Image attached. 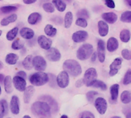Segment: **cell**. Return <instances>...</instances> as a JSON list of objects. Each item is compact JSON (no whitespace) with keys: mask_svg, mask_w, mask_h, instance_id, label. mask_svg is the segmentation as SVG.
I'll return each mask as SVG.
<instances>
[{"mask_svg":"<svg viewBox=\"0 0 131 118\" xmlns=\"http://www.w3.org/2000/svg\"><path fill=\"white\" fill-rule=\"evenodd\" d=\"M31 110L35 116H49L51 115V109L49 104L42 100L33 103Z\"/></svg>","mask_w":131,"mask_h":118,"instance_id":"1","label":"cell"},{"mask_svg":"<svg viewBox=\"0 0 131 118\" xmlns=\"http://www.w3.org/2000/svg\"><path fill=\"white\" fill-rule=\"evenodd\" d=\"M62 67L64 71H66L70 75L73 77H78L82 73L81 65L78 63V62L73 60V59L66 60L63 63Z\"/></svg>","mask_w":131,"mask_h":118,"instance_id":"2","label":"cell"},{"mask_svg":"<svg viewBox=\"0 0 131 118\" xmlns=\"http://www.w3.org/2000/svg\"><path fill=\"white\" fill-rule=\"evenodd\" d=\"M29 81L35 86H42L49 81V76L44 72L38 71L30 76Z\"/></svg>","mask_w":131,"mask_h":118,"instance_id":"3","label":"cell"},{"mask_svg":"<svg viewBox=\"0 0 131 118\" xmlns=\"http://www.w3.org/2000/svg\"><path fill=\"white\" fill-rule=\"evenodd\" d=\"M93 52V47L90 44H84L79 48L77 52V57L81 61L86 60L90 57L91 54Z\"/></svg>","mask_w":131,"mask_h":118,"instance_id":"4","label":"cell"},{"mask_svg":"<svg viewBox=\"0 0 131 118\" xmlns=\"http://www.w3.org/2000/svg\"><path fill=\"white\" fill-rule=\"evenodd\" d=\"M96 78H97L96 70L93 68H90L87 69L84 74V78L83 79V83L87 87H91V85L94 82V81L96 80Z\"/></svg>","mask_w":131,"mask_h":118,"instance_id":"5","label":"cell"},{"mask_svg":"<svg viewBox=\"0 0 131 118\" xmlns=\"http://www.w3.org/2000/svg\"><path fill=\"white\" fill-rule=\"evenodd\" d=\"M56 83L57 85L61 88H66L70 83V78L69 74L66 71H62L59 72L56 78Z\"/></svg>","mask_w":131,"mask_h":118,"instance_id":"6","label":"cell"},{"mask_svg":"<svg viewBox=\"0 0 131 118\" xmlns=\"http://www.w3.org/2000/svg\"><path fill=\"white\" fill-rule=\"evenodd\" d=\"M33 66L38 71H42L46 68V62L42 56H36L33 57Z\"/></svg>","mask_w":131,"mask_h":118,"instance_id":"7","label":"cell"},{"mask_svg":"<svg viewBox=\"0 0 131 118\" xmlns=\"http://www.w3.org/2000/svg\"><path fill=\"white\" fill-rule=\"evenodd\" d=\"M95 107L96 110L100 114H104L107 110V102L106 100L103 97H98L95 100L94 102Z\"/></svg>","mask_w":131,"mask_h":118,"instance_id":"8","label":"cell"},{"mask_svg":"<svg viewBox=\"0 0 131 118\" xmlns=\"http://www.w3.org/2000/svg\"><path fill=\"white\" fill-rule=\"evenodd\" d=\"M46 57L50 62H58L61 58V54L57 48H50L47 50Z\"/></svg>","mask_w":131,"mask_h":118,"instance_id":"9","label":"cell"},{"mask_svg":"<svg viewBox=\"0 0 131 118\" xmlns=\"http://www.w3.org/2000/svg\"><path fill=\"white\" fill-rule=\"evenodd\" d=\"M40 100H42L43 101L46 102L49 106L50 107L51 111H52L53 113H56L59 110V106H58V103L56 101V100L52 97L51 96H48V95H44V96H41L39 97Z\"/></svg>","mask_w":131,"mask_h":118,"instance_id":"10","label":"cell"},{"mask_svg":"<svg viewBox=\"0 0 131 118\" xmlns=\"http://www.w3.org/2000/svg\"><path fill=\"white\" fill-rule=\"evenodd\" d=\"M121 65H122V59L120 57L116 58L110 66V72H109L110 75L111 77L115 76L118 73L119 70L120 69Z\"/></svg>","mask_w":131,"mask_h":118,"instance_id":"11","label":"cell"},{"mask_svg":"<svg viewBox=\"0 0 131 118\" xmlns=\"http://www.w3.org/2000/svg\"><path fill=\"white\" fill-rule=\"evenodd\" d=\"M13 84L16 90L19 91H24L26 87V79L16 75L13 78Z\"/></svg>","mask_w":131,"mask_h":118,"instance_id":"12","label":"cell"},{"mask_svg":"<svg viewBox=\"0 0 131 118\" xmlns=\"http://www.w3.org/2000/svg\"><path fill=\"white\" fill-rule=\"evenodd\" d=\"M88 38V33L86 31H77L72 35V39L76 43H80L86 40Z\"/></svg>","mask_w":131,"mask_h":118,"instance_id":"13","label":"cell"},{"mask_svg":"<svg viewBox=\"0 0 131 118\" xmlns=\"http://www.w3.org/2000/svg\"><path fill=\"white\" fill-rule=\"evenodd\" d=\"M38 44L39 45V46L45 50H48L49 48H51L52 41L50 38L44 36V35H40L38 37Z\"/></svg>","mask_w":131,"mask_h":118,"instance_id":"14","label":"cell"},{"mask_svg":"<svg viewBox=\"0 0 131 118\" xmlns=\"http://www.w3.org/2000/svg\"><path fill=\"white\" fill-rule=\"evenodd\" d=\"M97 56L99 61L103 63L105 61V43L103 40H99L97 44Z\"/></svg>","mask_w":131,"mask_h":118,"instance_id":"15","label":"cell"},{"mask_svg":"<svg viewBox=\"0 0 131 118\" xmlns=\"http://www.w3.org/2000/svg\"><path fill=\"white\" fill-rule=\"evenodd\" d=\"M10 110L13 114H18L19 113V98L16 96H13L10 101Z\"/></svg>","mask_w":131,"mask_h":118,"instance_id":"16","label":"cell"},{"mask_svg":"<svg viewBox=\"0 0 131 118\" xmlns=\"http://www.w3.org/2000/svg\"><path fill=\"white\" fill-rule=\"evenodd\" d=\"M103 19L110 24H113L117 20V15L114 12H105L102 15Z\"/></svg>","mask_w":131,"mask_h":118,"instance_id":"17","label":"cell"},{"mask_svg":"<svg viewBox=\"0 0 131 118\" xmlns=\"http://www.w3.org/2000/svg\"><path fill=\"white\" fill-rule=\"evenodd\" d=\"M98 30H99V34L100 36L102 37L106 36L109 32V26L107 23L104 21H100L98 22Z\"/></svg>","mask_w":131,"mask_h":118,"instance_id":"18","label":"cell"},{"mask_svg":"<svg viewBox=\"0 0 131 118\" xmlns=\"http://www.w3.org/2000/svg\"><path fill=\"white\" fill-rule=\"evenodd\" d=\"M34 31L29 28H23L21 30H20V35L25 38V39H27V40H30L32 39L33 37H34Z\"/></svg>","mask_w":131,"mask_h":118,"instance_id":"19","label":"cell"},{"mask_svg":"<svg viewBox=\"0 0 131 118\" xmlns=\"http://www.w3.org/2000/svg\"><path fill=\"white\" fill-rule=\"evenodd\" d=\"M118 46H119V43H118V41L116 40V38H115L113 37H111L107 41V46H106V48H107V50L110 52L115 51L118 48Z\"/></svg>","mask_w":131,"mask_h":118,"instance_id":"20","label":"cell"},{"mask_svg":"<svg viewBox=\"0 0 131 118\" xmlns=\"http://www.w3.org/2000/svg\"><path fill=\"white\" fill-rule=\"evenodd\" d=\"M34 92H35V88L32 86H29L26 87L24 91V102L26 104L29 103L32 97L34 94Z\"/></svg>","mask_w":131,"mask_h":118,"instance_id":"21","label":"cell"},{"mask_svg":"<svg viewBox=\"0 0 131 118\" xmlns=\"http://www.w3.org/2000/svg\"><path fill=\"white\" fill-rule=\"evenodd\" d=\"M42 19V16L39 12H32L28 17V22L30 25H36Z\"/></svg>","mask_w":131,"mask_h":118,"instance_id":"22","label":"cell"},{"mask_svg":"<svg viewBox=\"0 0 131 118\" xmlns=\"http://www.w3.org/2000/svg\"><path fill=\"white\" fill-rule=\"evenodd\" d=\"M23 66L26 70H31L33 67V56L28 55L26 56L23 62Z\"/></svg>","mask_w":131,"mask_h":118,"instance_id":"23","label":"cell"},{"mask_svg":"<svg viewBox=\"0 0 131 118\" xmlns=\"http://www.w3.org/2000/svg\"><path fill=\"white\" fill-rule=\"evenodd\" d=\"M4 87L7 94H11L13 92V80L10 76H6L4 78Z\"/></svg>","mask_w":131,"mask_h":118,"instance_id":"24","label":"cell"},{"mask_svg":"<svg viewBox=\"0 0 131 118\" xmlns=\"http://www.w3.org/2000/svg\"><path fill=\"white\" fill-rule=\"evenodd\" d=\"M18 60H19L18 55L16 54H14V53H9L6 57V62L10 65H16V62H18Z\"/></svg>","mask_w":131,"mask_h":118,"instance_id":"25","label":"cell"},{"mask_svg":"<svg viewBox=\"0 0 131 118\" xmlns=\"http://www.w3.org/2000/svg\"><path fill=\"white\" fill-rule=\"evenodd\" d=\"M8 103L6 100H0V118H3L8 113Z\"/></svg>","mask_w":131,"mask_h":118,"instance_id":"26","label":"cell"},{"mask_svg":"<svg viewBox=\"0 0 131 118\" xmlns=\"http://www.w3.org/2000/svg\"><path fill=\"white\" fill-rule=\"evenodd\" d=\"M52 3L59 12H64L67 9V5L62 1V0H52Z\"/></svg>","mask_w":131,"mask_h":118,"instance_id":"27","label":"cell"},{"mask_svg":"<svg viewBox=\"0 0 131 118\" xmlns=\"http://www.w3.org/2000/svg\"><path fill=\"white\" fill-rule=\"evenodd\" d=\"M17 19V15L16 14H12L11 16L3 19L2 21H1V25L3 26H6L8 25L10 23H13L14 22H16Z\"/></svg>","mask_w":131,"mask_h":118,"instance_id":"28","label":"cell"},{"mask_svg":"<svg viewBox=\"0 0 131 118\" xmlns=\"http://www.w3.org/2000/svg\"><path fill=\"white\" fill-rule=\"evenodd\" d=\"M119 84H116L111 86L110 87V94H111V100L113 101H116L119 94Z\"/></svg>","mask_w":131,"mask_h":118,"instance_id":"29","label":"cell"},{"mask_svg":"<svg viewBox=\"0 0 131 118\" xmlns=\"http://www.w3.org/2000/svg\"><path fill=\"white\" fill-rule=\"evenodd\" d=\"M73 13L71 12H68L65 16V19H64V26L66 28H69L73 22Z\"/></svg>","mask_w":131,"mask_h":118,"instance_id":"30","label":"cell"},{"mask_svg":"<svg viewBox=\"0 0 131 118\" xmlns=\"http://www.w3.org/2000/svg\"><path fill=\"white\" fill-rule=\"evenodd\" d=\"M44 32H45L46 35H48L49 37H54L57 33L56 28H54L51 25H46L45 28H44Z\"/></svg>","mask_w":131,"mask_h":118,"instance_id":"31","label":"cell"},{"mask_svg":"<svg viewBox=\"0 0 131 118\" xmlns=\"http://www.w3.org/2000/svg\"><path fill=\"white\" fill-rule=\"evenodd\" d=\"M121 101L123 104H129L131 102V91H124L122 94H121V97H120Z\"/></svg>","mask_w":131,"mask_h":118,"instance_id":"32","label":"cell"},{"mask_svg":"<svg viewBox=\"0 0 131 118\" xmlns=\"http://www.w3.org/2000/svg\"><path fill=\"white\" fill-rule=\"evenodd\" d=\"M131 34L129 30L127 29H123L121 31L119 34V38L123 42H128L130 39Z\"/></svg>","mask_w":131,"mask_h":118,"instance_id":"33","label":"cell"},{"mask_svg":"<svg viewBox=\"0 0 131 118\" xmlns=\"http://www.w3.org/2000/svg\"><path fill=\"white\" fill-rule=\"evenodd\" d=\"M19 32V28L18 27H15L13 29H11L7 34H6V38L9 41H13Z\"/></svg>","mask_w":131,"mask_h":118,"instance_id":"34","label":"cell"},{"mask_svg":"<svg viewBox=\"0 0 131 118\" xmlns=\"http://www.w3.org/2000/svg\"><path fill=\"white\" fill-rule=\"evenodd\" d=\"M17 10V7L13 6H3L0 8V12L3 14H6V13H10L13 12Z\"/></svg>","mask_w":131,"mask_h":118,"instance_id":"35","label":"cell"},{"mask_svg":"<svg viewBox=\"0 0 131 118\" xmlns=\"http://www.w3.org/2000/svg\"><path fill=\"white\" fill-rule=\"evenodd\" d=\"M91 87H97V88H100L101 90L103 91H106L107 89V87H106V84L101 81H98V80H95L94 82L92 84Z\"/></svg>","mask_w":131,"mask_h":118,"instance_id":"36","label":"cell"},{"mask_svg":"<svg viewBox=\"0 0 131 118\" xmlns=\"http://www.w3.org/2000/svg\"><path fill=\"white\" fill-rule=\"evenodd\" d=\"M120 20L123 22H131V11L124 12L121 15Z\"/></svg>","mask_w":131,"mask_h":118,"instance_id":"37","label":"cell"},{"mask_svg":"<svg viewBox=\"0 0 131 118\" xmlns=\"http://www.w3.org/2000/svg\"><path fill=\"white\" fill-rule=\"evenodd\" d=\"M24 47V42L21 40H16L12 44V48L14 50H20Z\"/></svg>","mask_w":131,"mask_h":118,"instance_id":"38","label":"cell"},{"mask_svg":"<svg viewBox=\"0 0 131 118\" xmlns=\"http://www.w3.org/2000/svg\"><path fill=\"white\" fill-rule=\"evenodd\" d=\"M123 84L125 85H127V84H129L131 83V69H129L125 75H124V78H123Z\"/></svg>","mask_w":131,"mask_h":118,"instance_id":"39","label":"cell"},{"mask_svg":"<svg viewBox=\"0 0 131 118\" xmlns=\"http://www.w3.org/2000/svg\"><path fill=\"white\" fill-rule=\"evenodd\" d=\"M76 25L80 26V27H82V28H86L87 27V21L86 20V19H83V18H78L77 20L76 21Z\"/></svg>","mask_w":131,"mask_h":118,"instance_id":"40","label":"cell"},{"mask_svg":"<svg viewBox=\"0 0 131 118\" xmlns=\"http://www.w3.org/2000/svg\"><path fill=\"white\" fill-rule=\"evenodd\" d=\"M78 18H83V19H88L90 17L89 12L86 9H81L77 12Z\"/></svg>","mask_w":131,"mask_h":118,"instance_id":"41","label":"cell"},{"mask_svg":"<svg viewBox=\"0 0 131 118\" xmlns=\"http://www.w3.org/2000/svg\"><path fill=\"white\" fill-rule=\"evenodd\" d=\"M98 93L96 91H90L86 94V98L88 100V101L90 102H93L96 97V96H97Z\"/></svg>","mask_w":131,"mask_h":118,"instance_id":"42","label":"cell"},{"mask_svg":"<svg viewBox=\"0 0 131 118\" xmlns=\"http://www.w3.org/2000/svg\"><path fill=\"white\" fill-rule=\"evenodd\" d=\"M43 9L46 12H49V13H52L54 12L55 10V7L53 6L52 4L51 3H45L43 5Z\"/></svg>","mask_w":131,"mask_h":118,"instance_id":"43","label":"cell"},{"mask_svg":"<svg viewBox=\"0 0 131 118\" xmlns=\"http://www.w3.org/2000/svg\"><path fill=\"white\" fill-rule=\"evenodd\" d=\"M122 56L126 60H131V51L129 49H123L122 51Z\"/></svg>","mask_w":131,"mask_h":118,"instance_id":"44","label":"cell"},{"mask_svg":"<svg viewBox=\"0 0 131 118\" xmlns=\"http://www.w3.org/2000/svg\"><path fill=\"white\" fill-rule=\"evenodd\" d=\"M94 115L93 113H92L90 111H84L83 113H81L80 114V117H83V118H86V117H90V118H94Z\"/></svg>","mask_w":131,"mask_h":118,"instance_id":"45","label":"cell"},{"mask_svg":"<svg viewBox=\"0 0 131 118\" xmlns=\"http://www.w3.org/2000/svg\"><path fill=\"white\" fill-rule=\"evenodd\" d=\"M105 4L108 8H110V9L115 8V3L113 2V0H106Z\"/></svg>","mask_w":131,"mask_h":118,"instance_id":"46","label":"cell"},{"mask_svg":"<svg viewBox=\"0 0 131 118\" xmlns=\"http://www.w3.org/2000/svg\"><path fill=\"white\" fill-rule=\"evenodd\" d=\"M52 21L56 23V24H61V23L62 22V19L60 17H58V16H56V17L52 19Z\"/></svg>","mask_w":131,"mask_h":118,"instance_id":"47","label":"cell"},{"mask_svg":"<svg viewBox=\"0 0 131 118\" xmlns=\"http://www.w3.org/2000/svg\"><path fill=\"white\" fill-rule=\"evenodd\" d=\"M16 75H18V76H19V77L24 78V79H26V72H24V71H19V72L17 73Z\"/></svg>","mask_w":131,"mask_h":118,"instance_id":"48","label":"cell"},{"mask_svg":"<svg viewBox=\"0 0 131 118\" xmlns=\"http://www.w3.org/2000/svg\"><path fill=\"white\" fill-rule=\"evenodd\" d=\"M83 84H84L83 80V79H80V80H78V81H77L76 86H77V87H80L81 86H83Z\"/></svg>","mask_w":131,"mask_h":118,"instance_id":"49","label":"cell"},{"mask_svg":"<svg viewBox=\"0 0 131 118\" xmlns=\"http://www.w3.org/2000/svg\"><path fill=\"white\" fill-rule=\"evenodd\" d=\"M36 2V0H23V3L25 4H32V3H35Z\"/></svg>","mask_w":131,"mask_h":118,"instance_id":"50","label":"cell"},{"mask_svg":"<svg viewBox=\"0 0 131 118\" xmlns=\"http://www.w3.org/2000/svg\"><path fill=\"white\" fill-rule=\"evenodd\" d=\"M96 56H97V54H96V52H94V53H93L92 54H91V61L93 62H95L96 61Z\"/></svg>","mask_w":131,"mask_h":118,"instance_id":"51","label":"cell"},{"mask_svg":"<svg viewBox=\"0 0 131 118\" xmlns=\"http://www.w3.org/2000/svg\"><path fill=\"white\" fill-rule=\"evenodd\" d=\"M4 75L3 74H0V83H2L4 81Z\"/></svg>","mask_w":131,"mask_h":118,"instance_id":"52","label":"cell"},{"mask_svg":"<svg viewBox=\"0 0 131 118\" xmlns=\"http://www.w3.org/2000/svg\"><path fill=\"white\" fill-rule=\"evenodd\" d=\"M126 2L127 3V4L131 7V0H126Z\"/></svg>","mask_w":131,"mask_h":118,"instance_id":"53","label":"cell"},{"mask_svg":"<svg viewBox=\"0 0 131 118\" xmlns=\"http://www.w3.org/2000/svg\"><path fill=\"white\" fill-rule=\"evenodd\" d=\"M3 68V64L1 61H0V70H2Z\"/></svg>","mask_w":131,"mask_h":118,"instance_id":"54","label":"cell"},{"mask_svg":"<svg viewBox=\"0 0 131 118\" xmlns=\"http://www.w3.org/2000/svg\"><path fill=\"white\" fill-rule=\"evenodd\" d=\"M24 118H26V117H28V118H30V116H29V115H25L24 116H23Z\"/></svg>","mask_w":131,"mask_h":118,"instance_id":"55","label":"cell"},{"mask_svg":"<svg viewBox=\"0 0 131 118\" xmlns=\"http://www.w3.org/2000/svg\"><path fill=\"white\" fill-rule=\"evenodd\" d=\"M61 117H62H62H66V118H67L68 116H67V115H62V116H61Z\"/></svg>","mask_w":131,"mask_h":118,"instance_id":"56","label":"cell"},{"mask_svg":"<svg viewBox=\"0 0 131 118\" xmlns=\"http://www.w3.org/2000/svg\"><path fill=\"white\" fill-rule=\"evenodd\" d=\"M67 2H68V3H71L72 2V0H66Z\"/></svg>","mask_w":131,"mask_h":118,"instance_id":"57","label":"cell"},{"mask_svg":"<svg viewBox=\"0 0 131 118\" xmlns=\"http://www.w3.org/2000/svg\"><path fill=\"white\" fill-rule=\"evenodd\" d=\"M2 93V89H1V86H0V94Z\"/></svg>","mask_w":131,"mask_h":118,"instance_id":"58","label":"cell"},{"mask_svg":"<svg viewBox=\"0 0 131 118\" xmlns=\"http://www.w3.org/2000/svg\"><path fill=\"white\" fill-rule=\"evenodd\" d=\"M2 33H3V32H2L1 30H0V36H1V35H2Z\"/></svg>","mask_w":131,"mask_h":118,"instance_id":"59","label":"cell"}]
</instances>
